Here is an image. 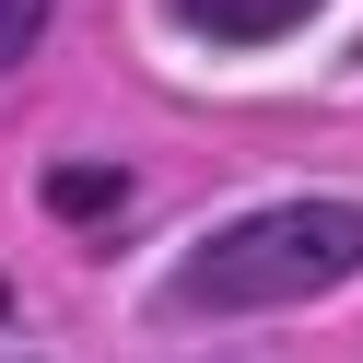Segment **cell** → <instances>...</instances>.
Instances as JSON below:
<instances>
[{
  "label": "cell",
  "instance_id": "1",
  "mask_svg": "<svg viewBox=\"0 0 363 363\" xmlns=\"http://www.w3.org/2000/svg\"><path fill=\"white\" fill-rule=\"evenodd\" d=\"M363 281V199H269L235 211L188 246L164 305L188 316H269V305H316V293Z\"/></svg>",
  "mask_w": 363,
  "mask_h": 363
},
{
  "label": "cell",
  "instance_id": "2",
  "mask_svg": "<svg viewBox=\"0 0 363 363\" xmlns=\"http://www.w3.org/2000/svg\"><path fill=\"white\" fill-rule=\"evenodd\" d=\"M316 12H328V0H176V24L211 35V48H269V35L316 24Z\"/></svg>",
  "mask_w": 363,
  "mask_h": 363
},
{
  "label": "cell",
  "instance_id": "3",
  "mask_svg": "<svg viewBox=\"0 0 363 363\" xmlns=\"http://www.w3.org/2000/svg\"><path fill=\"white\" fill-rule=\"evenodd\" d=\"M118 199H129L118 164H59V176H48V211H59V223H106Z\"/></svg>",
  "mask_w": 363,
  "mask_h": 363
},
{
  "label": "cell",
  "instance_id": "4",
  "mask_svg": "<svg viewBox=\"0 0 363 363\" xmlns=\"http://www.w3.org/2000/svg\"><path fill=\"white\" fill-rule=\"evenodd\" d=\"M48 12H59V0H0V71H24V59H35Z\"/></svg>",
  "mask_w": 363,
  "mask_h": 363
}]
</instances>
